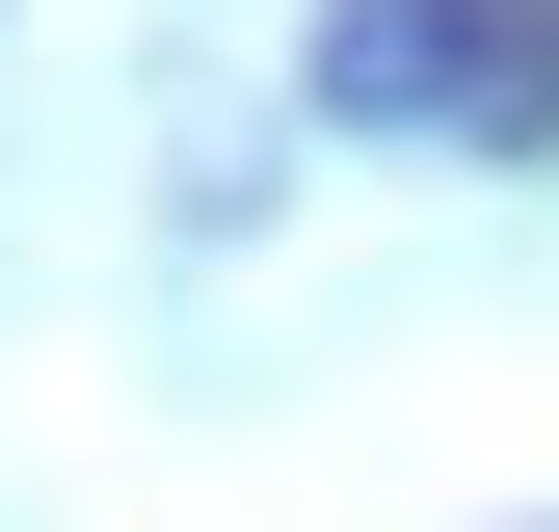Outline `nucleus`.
<instances>
[{
	"instance_id": "nucleus-1",
	"label": "nucleus",
	"mask_w": 559,
	"mask_h": 532,
	"mask_svg": "<svg viewBox=\"0 0 559 532\" xmlns=\"http://www.w3.org/2000/svg\"><path fill=\"white\" fill-rule=\"evenodd\" d=\"M320 107L346 133H559V27H507V0H320Z\"/></svg>"
}]
</instances>
